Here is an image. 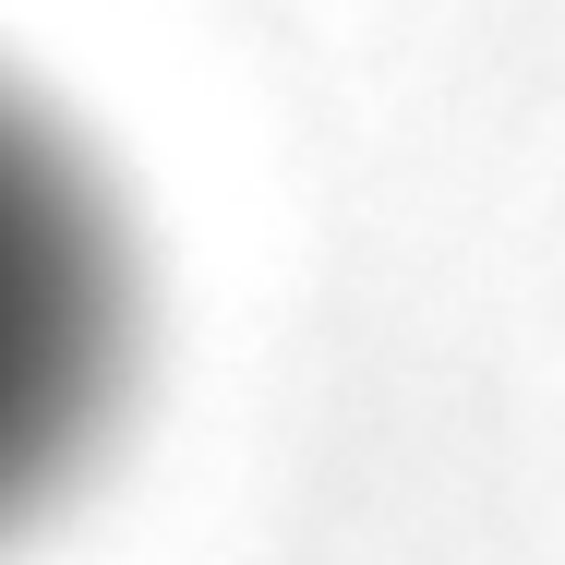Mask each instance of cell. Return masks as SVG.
Returning <instances> with one entry per match:
<instances>
[{
	"mask_svg": "<svg viewBox=\"0 0 565 565\" xmlns=\"http://www.w3.org/2000/svg\"><path fill=\"white\" fill-rule=\"evenodd\" d=\"M145 361V241L120 181L0 73V542L85 481Z\"/></svg>",
	"mask_w": 565,
	"mask_h": 565,
	"instance_id": "cell-1",
	"label": "cell"
}]
</instances>
